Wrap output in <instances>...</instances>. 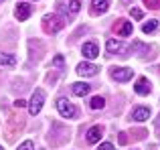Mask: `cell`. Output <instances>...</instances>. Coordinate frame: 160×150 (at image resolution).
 <instances>
[{
    "label": "cell",
    "instance_id": "8fae6325",
    "mask_svg": "<svg viewBox=\"0 0 160 150\" xmlns=\"http://www.w3.org/2000/svg\"><path fill=\"white\" fill-rule=\"evenodd\" d=\"M134 89H136L138 95H148L150 93V81L146 77H140L136 81V87H134Z\"/></svg>",
    "mask_w": 160,
    "mask_h": 150
},
{
    "label": "cell",
    "instance_id": "cb8c5ba5",
    "mask_svg": "<svg viewBox=\"0 0 160 150\" xmlns=\"http://www.w3.org/2000/svg\"><path fill=\"white\" fill-rule=\"evenodd\" d=\"M24 106H27L24 99H16V102H14V108H24Z\"/></svg>",
    "mask_w": 160,
    "mask_h": 150
},
{
    "label": "cell",
    "instance_id": "44dd1931",
    "mask_svg": "<svg viewBox=\"0 0 160 150\" xmlns=\"http://www.w3.org/2000/svg\"><path fill=\"white\" fill-rule=\"evenodd\" d=\"M132 16H134V18H136V20H140L142 16H144V12H142L140 8H132Z\"/></svg>",
    "mask_w": 160,
    "mask_h": 150
},
{
    "label": "cell",
    "instance_id": "7a4b0ae2",
    "mask_svg": "<svg viewBox=\"0 0 160 150\" xmlns=\"http://www.w3.org/2000/svg\"><path fill=\"white\" fill-rule=\"evenodd\" d=\"M43 103H45V91L43 89H35L31 102H28V114L37 116L41 110H43Z\"/></svg>",
    "mask_w": 160,
    "mask_h": 150
},
{
    "label": "cell",
    "instance_id": "30bf717a",
    "mask_svg": "<svg viewBox=\"0 0 160 150\" xmlns=\"http://www.w3.org/2000/svg\"><path fill=\"white\" fill-rule=\"evenodd\" d=\"M148 118H150V108H146V106H138L132 112V120H136V122H144Z\"/></svg>",
    "mask_w": 160,
    "mask_h": 150
},
{
    "label": "cell",
    "instance_id": "4fadbf2b",
    "mask_svg": "<svg viewBox=\"0 0 160 150\" xmlns=\"http://www.w3.org/2000/svg\"><path fill=\"white\" fill-rule=\"evenodd\" d=\"M102 134H103L102 126H93L89 132H87V142H89V144H98L99 138H102Z\"/></svg>",
    "mask_w": 160,
    "mask_h": 150
},
{
    "label": "cell",
    "instance_id": "9a60e30c",
    "mask_svg": "<svg viewBox=\"0 0 160 150\" xmlns=\"http://www.w3.org/2000/svg\"><path fill=\"white\" fill-rule=\"evenodd\" d=\"M103 106H106V99H103V98H99V95L91 98V102H89V108H91V110H102Z\"/></svg>",
    "mask_w": 160,
    "mask_h": 150
},
{
    "label": "cell",
    "instance_id": "5bb4252c",
    "mask_svg": "<svg viewBox=\"0 0 160 150\" xmlns=\"http://www.w3.org/2000/svg\"><path fill=\"white\" fill-rule=\"evenodd\" d=\"M106 47H108V51H109V53H118V51H126V49H124V47H122V43H120V41H113V39H109V41H108V45H106Z\"/></svg>",
    "mask_w": 160,
    "mask_h": 150
},
{
    "label": "cell",
    "instance_id": "d6986e66",
    "mask_svg": "<svg viewBox=\"0 0 160 150\" xmlns=\"http://www.w3.org/2000/svg\"><path fill=\"white\" fill-rule=\"evenodd\" d=\"M18 150H35V144H32V140H24L18 146Z\"/></svg>",
    "mask_w": 160,
    "mask_h": 150
},
{
    "label": "cell",
    "instance_id": "4316f807",
    "mask_svg": "<svg viewBox=\"0 0 160 150\" xmlns=\"http://www.w3.org/2000/svg\"><path fill=\"white\" fill-rule=\"evenodd\" d=\"M0 150H2V146H0Z\"/></svg>",
    "mask_w": 160,
    "mask_h": 150
},
{
    "label": "cell",
    "instance_id": "ac0fdd59",
    "mask_svg": "<svg viewBox=\"0 0 160 150\" xmlns=\"http://www.w3.org/2000/svg\"><path fill=\"white\" fill-rule=\"evenodd\" d=\"M79 8H81V0H71L69 2V12L71 14H77Z\"/></svg>",
    "mask_w": 160,
    "mask_h": 150
},
{
    "label": "cell",
    "instance_id": "52a82bcc",
    "mask_svg": "<svg viewBox=\"0 0 160 150\" xmlns=\"http://www.w3.org/2000/svg\"><path fill=\"white\" fill-rule=\"evenodd\" d=\"M31 12H32L31 4H27V2H18V4H16L14 14H16V18H18V20H27L28 16H31Z\"/></svg>",
    "mask_w": 160,
    "mask_h": 150
},
{
    "label": "cell",
    "instance_id": "83f0119b",
    "mask_svg": "<svg viewBox=\"0 0 160 150\" xmlns=\"http://www.w3.org/2000/svg\"><path fill=\"white\" fill-rule=\"evenodd\" d=\"M0 2H2V0H0Z\"/></svg>",
    "mask_w": 160,
    "mask_h": 150
},
{
    "label": "cell",
    "instance_id": "7c38bea8",
    "mask_svg": "<svg viewBox=\"0 0 160 150\" xmlns=\"http://www.w3.org/2000/svg\"><path fill=\"white\" fill-rule=\"evenodd\" d=\"M71 91H73L75 95H77V98H83V95H87L91 91V85H87V83H73V85H71Z\"/></svg>",
    "mask_w": 160,
    "mask_h": 150
},
{
    "label": "cell",
    "instance_id": "e0dca14e",
    "mask_svg": "<svg viewBox=\"0 0 160 150\" xmlns=\"http://www.w3.org/2000/svg\"><path fill=\"white\" fill-rule=\"evenodd\" d=\"M158 28V20H148V22H144V27H142V31L146 32V35H150V32H154Z\"/></svg>",
    "mask_w": 160,
    "mask_h": 150
},
{
    "label": "cell",
    "instance_id": "8992f818",
    "mask_svg": "<svg viewBox=\"0 0 160 150\" xmlns=\"http://www.w3.org/2000/svg\"><path fill=\"white\" fill-rule=\"evenodd\" d=\"M81 53H83V57H87V59H95V57H99V47L93 43V41H89V43H83Z\"/></svg>",
    "mask_w": 160,
    "mask_h": 150
},
{
    "label": "cell",
    "instance_id": "ba28073f",
    "mask_svg": "<svg viewBox=\"0 0 160 150\" xmlns=\"http://www.w3.org/2000/svg\"><path fill=\"white\" fill-rule=\"evenodd\" d=\"M98 71H99V69L95 67L93 63H81V65H77V73L81 75V77H93Z\"/></svg>",
    "mask_w": 160,
    "mask_h": 150
},
{
    "label": "cell",
    "instance_id": "5b68a950",
    "mask_svg": "<svg viewBox=\"0 0 160 150\" xmlns=\"http://www.w3.org/2000/svg\"><path fill=\"white\" fill-rule=\"evenodd\" d=\"M113 31H116V35H120V37H130L132 31H134V27H132V22H128V20H118L116 27H113Z\"/></svg>",
    "mask_w": 160,
    "mask_h": 150
},
{
    "label": "cell",
    "instance_id": "9c48e42d",
    "mask_svg": "<svg viewBox=\"0 0 160 150\" xmlns=\"http://www.w3.org/2000/svg\"><path fill=\"white\" fill-rule=\"evenodd\" d=\"M109 8V2L108 0H93L91 2V14L98 16V14H106Z\"/></svg>",
    "mask_w": 160,
    "mask_h": 150
},
{
    "label": "cell",
    "instance_id": "d4e9b609",
    "mask_svg": "<svg viewBox=\"0 0 160 150\" xmlns=\"http://www.w3.org/2000/svg\"><path fill=\"white\" fill-rule=\"evenodd\" d=\"M126 142H128V138H126V134H124V132H120V144H126Z\"/></svg>",
    "mask_w": 160,
    "mask_h": 150
},
{
    "label": "cell",
    "instance_id": "3957f363",
    "mask_svg": "<svg viewBox=\"0 0 160 150\" xmlns=\"http://www.w3.org/2000/svg\"><path fill=\"white\" fill-rule=\"evenodd\" d=\"M57 110H59V114H61L63 118H67V120H71V118H75V116H77L75 106L69 102V99H65V98H59L57 99Z\"/></svg>",
    "mask_w": 160,
    "mask_h": 150
},
{
    "label": "cell",
    "instance_id": "484cf974",
    "mask_svg": "<svg viewBox=\"0 0 160 150\" xmlns=\"http://www.w3.org/2000/svg\"><path fill=\"white\" fill-rule=\"evenodd\" d=\"M156 134L160 136V116H158V120H156Z\"/></svg>",
    "mask_w": 160,
    "mask_h": 150
},
{
    "label": "cell",
    "instance_id": "ffe728a7",
    "mask_svg": "<svg viewBox=\"0 0 160 150\" xmlns=\"http://www.w3.org/2000/svg\"><path fill=\"white\" fill-rule=\"evenodd\" d=\"M144 4H146L148 8H152V10L160 8V0H144Z\"/></svg>",
    "mask_w": 160,
    "mask_h": 150
},
{
    "label": "cell",
    "instance_id": "6da1fadb",
    "mask_svg": "<svg viewBox=\"0 0 160 150\" xmlns=\"http://www.w3.org/2000/svg\"><path fill=\"white\" fill-rule=\"evenodd\" d=\"M63 27H65V22H63V18H59L57 14H47V16L43 18V28H45V32H51V35H55V32H59Z\"/></svg>",
    "mask_w": 160,
    "mask_h": 150
},
{
    "label": "cell",
    "instance_id": "603a6c76",
    "mask_svg": "<svg viewBox=\"0 0 160 150\" xmlns=\"http://www.w3.org/2000/svg\"><path fill=\"white\" fill-rule=\"evenodd\" d=\"M63 63H65V61H63L61 55H57V57L53 59V65H57V67H63Z\"/></svg>",
    "mask_w": 160,
    "mask_h": 150
},
{
    "label": "cell",
    "instance_id": "277c9868",
    "mask_svg": "<svg viewBox=\"0 0 160 150\" xmlns=\"http://www.w3.org/2000/svg\"><path fill=\"white\" fill-rule=\"evenodd\" d=\"M132 75H134V71L132 69H128V67H116L112 71V77L116 79V81H128V79H132Z\"/></svg>",
    "mask_w": 160,
    "mask_h": 150
},
{
    "label": "cell",
    "instance_id": "7402d4cb",
    "mask_svg": "<svg viewBox=\"0 0 160 150\" xmlns=\"http://www.w3.org/2000/svg\"><path fill=\"white\" fill-rule=\"evenodd\" d=\"M98 150H116L113 148V144L112 142H103V144H99V148Z\"/></svg>",
    "mask_w": 160,
    "mask_h": 150
},
{
    "label": "cell",
    "instance_id": "2e32d148",
    "mask_svg": "<svg viewBox=\"0 0 160 150\" xmlns=\"http://www.w3.org/2000/svg\"><path fill=\"white\" fill-rule=\"evenodd\" d=\"M0 65H16V57L14 55H6V53H0Z\"/></svg>",
    "mask_w": 160,
    "mask_h": 150
}]
</instances>
